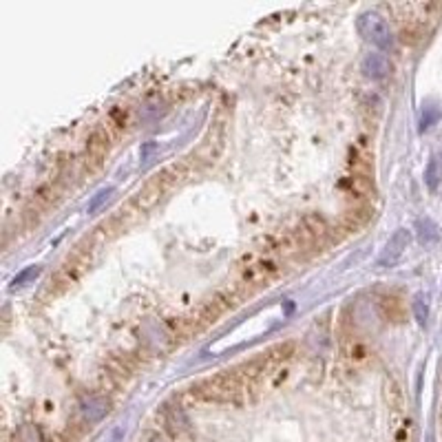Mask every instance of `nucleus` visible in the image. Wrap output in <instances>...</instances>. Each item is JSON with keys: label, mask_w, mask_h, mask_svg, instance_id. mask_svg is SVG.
Instances as JSON below:
<instances>
[{"label": "nucleus", "mask_w": 442, "mask_h": 442, "mask_svg": "<svg viewBox=\"0 0 442 442\" xmlns=\"http://www.w3.org/2000/svg\"><path fill=\"white\" fill-rule=\"evenodd\" d=\"M250 393L248 385L234 372H224L191 387V396L199 403H230L241 405Z\"/></svg>", "instance_id": "obj_1"}, {"label": "nucleus", "mask_w": 442, "mask_h": 442, "mask_svg": "<svg viewBox=\"0 0 442 442\" xmlns=\"http://www.w3.org/2000/svg\"><path fill=\"white\" fill-rule=\"evenodd\" d=\"M283 267V259H279L277 255H272L270 250H261V252H252L250 257H246V261L239 265V286L244 292H252L259 290L263 286H267Z\"/></svg>", "instance_id": "obj_2"}, {"label": "nucleus", "mask_w": 442, "mask_h": 442, "mask_svg": "<svg viewBox=\"0 0 442 442\" xmlns=\"http://www.w3.org/2000/svg\"><path fill=\"white\" fill-rule=\"evenodd\" d=\"M91 261H93L91 250L84 248V246H80V248L73 252V255L67 257L65 263L58 267V272L51 279V290L62 292V290H69L71 286H75V283L89 272Z\"/></svg>", "instance_id": "obj_3"}, {"label": "nucleus", "mask_w": 442, "mask_h": 442, "mask_svg": "<svg viewBox=\"0 0 442 442\" xmlns=\"http://www.w3.org/2000/svg\"><path fill=\"white\" fill-rule=\"evenodd\" d=\"M358 34L365 38L367 42H372L378 49H393V42H396V36H393V31L389 27V23L383 18V15H378L374 11H365L358 15Z\"/></svg>", "instance_id": "obj_4"}, {"label": "nucleus", "mask_w": 442, "mask_h": 442, "mask_svg": "<svg viewBox=\"0 0 442 442\" xmlns=\"http://www.w3.org/2000/svg\"><path fill=\"white\" fill-rule=\"evenodd\" d=\"M343 193L347 199L354 201V206H360V203H367L374 195H376V186H374V177L372 175H347L343 179Z\"/></svg>", "instance_id": "obj_5"}, {"label": "nucleus", "mask_w": 442, "mask_h": 442, "mask_svg": "<svg viewBox=\"0 0 442 442\" xmlns=\"http://www.w3.org/2000/svg\"><path fill=\"white\" fill-rule=\"evenodd\" d=\"M341 354H343V360L347 362L350 367H362L367 365L372 360V350L367 341H362L360 336H347L341 345Z\"/></svg>", "instance_id": "obj_6"}, {"label": "nucleus", "mask_w": 442, "mask_h": 442, "mask_svg": "<svg viewBox=\"0 0 442 442\" xmlns=\"http://www.w3.org/2000/svg\"><path fill=\"white\" fill-rule=\"evenodd\" d=\"M409 239H412V236H409V232L405 228L396 230V232L391 234V239L387 241V246L383 248L381 257H378L376 263L381 265V267H393V265L400 261V257L405 255V250L409 246Z\"/></svg>", "instance_id": "obj_7"}, {"label": "nucleus", "mask_w": 442, "mask_h": 442, "mask_svg": "<svg viewBox=\"0 0 442 442\" xmlns=\"http://www.w3.org/2000/svg\"><path fill=\"white\" fill-rule=\"evenodd\" d=\"M168 191L164 188V184L157 179V177H153L144 188H139V191L135 193V197L131 199L135 206H137V210L144 215V213H149L151 208H155V203L160 201L164 195H166Z\"/></svg>", "instance_id": "obj_8"}, {"label": "nucleus", "mask_w": 442, "mask_h": 442, "mask_svg": "<svg viewBox=\"0 0 442 442\" xmlns=\"http://www.w3.org/2000/svg\"><path fill=\"white\" fill-rule=\"evenodd\" d=\"M80 409H82L84 422L87 424H96V422H100L108 414V400H106V396H102V393L91 391V393H84V396H82Z\"/></svg>", "instance_id": "obj_9"}, {"label": "nucleus", "mask_w": 442, "mask_h": 442, "mask_svg": "<svg viewBox=\"0 0 442 442\" xmlns=\"http://www.w3.org/2000/svg\"><path fill=\"white\" fill-rule=\"evenodd\" d=\"M360 67H362V73L372 77V80H383V77H387L391 71V62L385 53H367L362 58Z\"/></svg>", "instance_id": "obj_10"}, {"label": "nucleus", "mask_w": 442, "mask_h": 442, "mask_svg": "<svg viewBox=\"0 0 442 442\" xmlns=\"http://www.w3.org/2000/svg\"><path fill=\"white\" fill-rule=\"evenodd\" d=\"M113 139H115V135L110 133L106 126L102 124L100 129H96V131L89 135V139H87V155H91V157H104L108 153L110 144H113Z\"/></svg>", "instance_id": "obj_11"}, {"label": "nucleus", "mask_w": 442, "mask_h": 442, "mask_svg": "<svg viewBox=\"0 0 442 442\" xmlns=\"http://www.w3.org/2000/svg\"><path fill=\"white\" fill-rule=\"evenodd\" d=\"M374 217V208H370L367 203H360V206H354V208H347L345 210V215H343V226L347 228V230H358V228H362L367 224V221Z\"/></svg>", "instance_id": "obj_12"}, {"label": "nucleus", "mask_w": 442, "mask_h": 442, "mask_svg": "<svg viewBox=\"0 0 442 442\" xmlns=\"http://www.w3.org/2000/svg\"><path fill=\"white\" fill-rule=\"evenodd\" d=\"M129 122H131V110L126 108V106H115V108H110V110H108L104 126H106V129H108L110 133H113L115 137H120L126 129H129Z\"/></svg>", "instance_id": "obj_13"}, {"label": "nucleus", "mask_w": 442, "mask_h": 442, "mask_svg": "<svg viewBox=\"0 0 442 442\" xmlns=\"http://www.w3.org/2000/svg\"><path fill=\"white\" fill-rule=\"evenodd\" d=\"M301 226L308 230V234L312 236L314 241H317V246L325 239V236L329 234V226H327V221L317 215V213H312V215H305L303 221H301Z\"/></svg>", "instance_id": "obj_14"}, {"label": "nucleus", "mask_w": 442, "mask_h": 442, "mask_svg": "<svg viewBox=\"0 0 442 442\" xmlns=\"http://www.w3.org/2000/svg\"><path fill=\"white\" fill-rule=\"evenodd\" d=\"M155 177L164 184L166 191H170L172 186H177L179 182H184V179L188 177V166L182 164V162H179V164H170V166H166L162 172H157Z\"/></svg>", "instance_id": "obj_15"}, {"label": "nucleus", "mask_w": 442, "mask_h": 442, "mask_svg": "<svg viewBox=\"0 0 442 442\" xmlns=\"http://www.w3.org/2000/svg\"><path fill=\"white\" fill-rule=\"evenodd\" d=\"M164 422H166V427L170 429L172 436H182L184 431H188V420L184 418V414L179 412V409L166 407L164 409Z\"/></svg>", "instance_id": "obj_16"}, {"label": "nucleus", "mask_w": 442, "mask_h": 442, "mask_svg": "<svg viewBox=\"0 0 442 442\" xmlns=\"http://www.w3.org/2000/svg\"><path fill=\"white\" fill-rule=\"evenodd\" d=\"M418 236H420V241L422 244H436L438 241V236H440V232H438V226L434 224L431 219H418Z\"/></svg>", "instance_id": "obj_17"}, {"label": "nucleus", "mask_w": 442, "mask_h": 442, "mask_svg": "<svg viewBox=\"0 0 442 442\" xmlns=\"http://www.w3.org/2000/svg\"><path fill=\"white\" fill-rule=\"evenodd\" d=\"M15 442H46L44 434L36 424H25L20 431H15Z\"/></svg>", "instance_id": "obj_18"}, {"label": "nucleus", "mask_w": 442, "mask_h": 442, "mask_svg": "<svg viewBox=\"0 0 442 442\" xmlns=\"http://www.w3.org/2000/svg\"><path fill=\"white\" fill-rule=\"evenodd\" d=\"M40 272H42V267H40V265H31V267H27V270H23L18 277L13 279L11 288H23V286H27V283H29L31 279H36Z\"/></svg>", "instance_id": "obj_19"}, {"label": "nucleus", "mask_w": 442, "mask_h": 442, "mask_svg": "<svg viewBox=\"0 0 442 442\" xmlns=\"http://www.w3.org/2000/svg\"><path fill=\"white\" fill-rule=\"evenodd\" d=\"M110 193H113V188H102V191H100V193H98L96 197H93V199L89 201V206H87V210H89V213H96V210H98V208L102 206V203H104V201L108 199V195H110Z\"/></svg>", "instance_id": "obj_20"}, {"label": "nucleus", "mask_w": 442, "mask_h": 442, "mask_svg": "<svg viewBox=\"0 0 442 442\" xmlns=\"http://www.w3.org/2000/svg\"><path fill=\"white\" fill-rule=\"evenodd\" d=\"M440 175H442V170L438 168V160H431V162H429V168H427V184H429L431 188H436Z\"/></svg>", "instance_id": "obj_21"}, {"label": "nucleus", "mask_w": 442, "mask_h": 442, "mask_svg": "<svg viewBox=\"0 0 442 442\" xmlns=\"http://www.w3.org/2000/svg\"><path fill=\"white\" fill-rule=\"evenodd\" d=\"M414 310H416V319H418V323L420 325H424V323H427V303H424L422 301V298H416V301H414Z\"/></svg>", "instance_id": "obj_22"}]
</instances>
